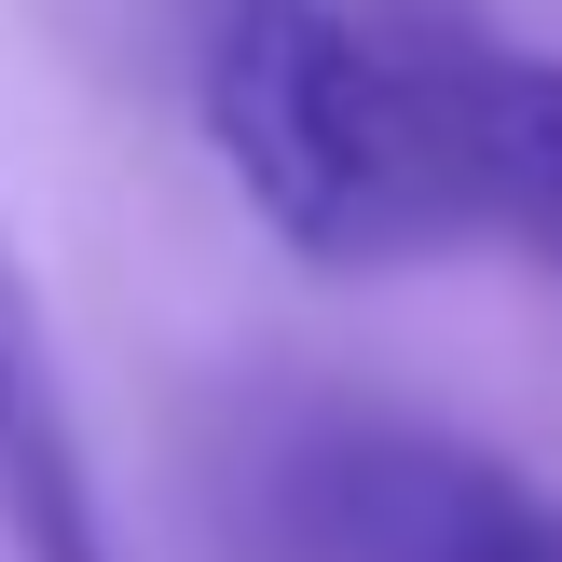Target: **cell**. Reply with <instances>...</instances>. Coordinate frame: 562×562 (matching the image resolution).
I'll return each mask as SVG.
<instances>
[{
	"label": "cell",
	"instance_id": "4",
	"mask_svg": "<svg viewBox=\"0 0 562 562\" xmlns=\"http://www.w3.org/2000/svg\"><path fill=\"white\" fill-rule=\"evenodd\" d=\"M453 206L467 247H521L562 274V55L453 42Z\"/></svg>",
	"mask_w": 562,
	"mask_h": 562
},
{
	"label": "cell",
	"instance_id": "2",
	"mask_svg": "<svg viewBox=\"0 0 562 562\" xmlns=\"http://www.w3.org/2000/svg\"><path fill=\"white\" fill-rule=\"evenodd\" d=\"M274 562H562V494L426 412H289L247 453Z\"/></svg>",
	"mask_w": 562,
	"mask_h": 562
},
{
	"label": "cell",
	"instance_id": "3",
	"mask_svg": "<svg viewBox=\"0 0 562 562\" xmlns=\"http://www.w3.org/2000/svg\"><path fill=\"white\" fill-rule=\"evenodd\" d=\"M0 549L14 562H124V521H110L97 439L69 412V357H55V316L14 261V220H0Z\"/></svg>",
	"mask_w": 562,
	"mask_h": 562
},
{
	"label": "cell",
	"instance_id": "1",
	"mask_svg": "<svg viewBox=\"0 0 562 562\" xmlns=\"http://www.w3.org/2000/svg\"><path fill=\"white\" fill-rule=\"evenodd\" d=\"M192 124L289 261L398 274L467 247L453 206V27L384 0H206Z\"/></svg>",
	"mask_w": 562,
	"mask_h": 562
}]
</instances>
